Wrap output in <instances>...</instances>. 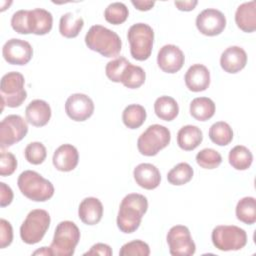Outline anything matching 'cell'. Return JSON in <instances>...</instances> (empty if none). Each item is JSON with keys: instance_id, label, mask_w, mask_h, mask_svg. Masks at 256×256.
Returning a JSON list of instances; mask_svg holds the SVG:
<instances>
[{"instance_id": "cell-2", "label": "cell", "mask_w": 256, "mask_h": 256, "mask_svg": "<svg viewBox=\"0 0 256 256\" xmlns=\"http://www.w3.org/2000/svg\"><path fill=\"white\" fill-rule=\"evenodd\" d=\"M85 44L90 50L108 58L117 57L122 48L119 35L102 25L90 27L85 35Z\"/></svg>"}, {"instance_id": "cell-20", "label": "cell", "mask_w": 256, "mask_h": 256, "mask_svg": "<svg viewBox=\"0 0 256 256\" xmlns=\"http://www.w3.org/2000/svg\"><path fill=\"white\" fill-rule=\"evenodd\" d=\"M186 87L192 92L205 91L210 85V72L202 64H194L185 73Z\"/></svg>"}, {"instance_id": "cell-36", "label": "cell", "mask_w": 256, "mask_h": 256, "mask_svg": "<svg viewBox=\"0 0 256 256\" xmlns=\"http://www.w3.org/2000/svg\"><path fill=\"white\" fill-rule=\"evenodd\" d=\"M129 61L125 57H117L112 61H109L105 67L106 76L115 83H119L121 81V77L126 67L129 65Z\"/></svg>"}, {"instance_id": "cell-41", "label": "cell", "mask_w": 256, "mask_h": 256, "mask_svg": "<svg viewBox=\"0 0 256 256\" xmlns=\"http://www.w3.org/2000/svg\"><path fill=\"white\" fill-rule=\"evenodd\" d=\"M13 240V229L10 224L5 219L0 220V248L3 249L9 246Z\"/></svg>"}, {"instance_id": "cell-24", "label": "cell", "mask_w": 256, "mask_h": 256, "mask_svg": "<svg viewBox=\"0 0 256 256\" xmlns=\"http://www.w3.org/2000/svg\"><path fill=\"white\" fill-rule=\"evenodd\" d=\"M203 140L201 129L195 125H185L177 133V144L184 151H192Z\"/></svg>"}, {"instance_id": "cell-21", "label": "cell", "mask_w": 256, "mask_h": 256, "mask_svg": "<svg viewBox=\"0 0 256 256\" xmlns=\"http://www.w3.org/2000/svg\"><path fill=\"white\" fill-rule=\"evenodd\" d=\"M51 114L52 112L50 105L41 99H35L31 101L25 109L27 122L35 127L45 126L49 122Z\"/></svg>"}, {"instance_id": "cell-9", "label": "cell", "mask_w": 256, "mask_h": 256, "mask_svg": "<svg viewBox=\"0 0 256 256\" xmlns=\"http://www.w3.org/2000/svg\"><path fill=\"white\" fill-rule=\"evenodd\" d=\"M212 243L220 251H236L247 243V234L244 229L235 225H218L211 234Z\"/></svg>"}, {"instance_id": "cell-23", "label": "cell", "mask_w": 256, "mask_h": 256, "mask_svg": "<svg viewBox=\"0 0 256 256\" xmlns=\"http://www.w3.org/2000/svg\"><path fill=\"white\" fill-rule=\"evenodd\" d=\"M235 22L243 32H254L256 29V2L249 1L239 5L235 12Z\"/></svg>"}, {"instance_id": "cell-33", "label": "cell", "mask_w": 256, "mask_h": 256, "mask_svg": "<svg viewBox=\"0 0 256 256\" xmlns=\"http://www.w3.org/2000/svg\"><path fill=\"white\" fill-rule=\"evenodd\" d=\"M194 174L193 168L186 162L178 163L167 174V180L170 184L180 186L188 183Z\"/></svg>"}, {"instance_id": "cell-46", "label": "cell", "mask_w": 256, "mask_h": 256, "mask_svg": "<svg viewBox=\"0 0 256 256\" xmlns=\"http://www.w3.org/2000/svg\"><path fill=\"white\" fill-rule=\"evenodd\" d=\"M33 255H46V256L48 255V256H52L49 247H42L41 249H38L35 252H33Z\"/></svg>"}, {"instance_id": "cell-18", "label": "cell", "mask_w": 256, "mask_h": 256, "mask_svg": "<svg viewBox=\"0 0 256 256\" xmlns=\"http://www.w3.org/2000/svg\"><path fill=\"white\" fill-rule=\"evenodd\" d=\"M54 167L62 172H69L76 168L79 162V153L72 144H62L59 146L52 158Z\"/></svg>"}, {"instance_id": "cell-38", "label": "cell", "mask_w": 256, "mask_h": 256, "mask_svg": "<svg viewBox=\"0 0 256 256\" xmlns=\"http://www.w3.org/2000/svg\"><path fill=\"white\" fill-rule=\"evenodd\" d=\"M120 256H148L150 248L147 243L142 240H133L125 243L119 251Z\"/></svg>"}, {"instance_id": "cell-13", "label": "cell", "mask_w": 256, "mask_h": 256, "mask_svg": "<svg viewBox=\"0 0 256 256\" xmlns=\"http://www.w3.org/2000/svg\"><path fill=\"white\" fill-rule=\"evenodd\" d=\"M196 27L203 35L216 36L225 29L226 17L221 11L208 8L197 15Z\"/></svg>"}, {"instance_id": "cell-35", "label": "cell", "mask_w": 256, "mask_h": 256, "mask_svg": "<svg viewBox=\"0 0 256 256\" xmlns=\"http://www.w3.org/2000/svg\"><path fill=\"white\" fill-rule=\"evenodd\" d=\"M196 162L204 169H215L221 164L222 156L212 148H205L197 153Z\"/></svg>"}, {"instance_id": "cell-16", "label": "cell", "mask_w": 256, "mask_h": 256, "mask_svg": "<svg viewBox=\"0 0 256 256\" xmlns=\"http://www.w3.org/2000/svg\"><path fill=\"white\" fill-rule=\"evenodd\" d=\"M52 26L53 16L49 11L42 8L27 11V29L29 34L45 35L51 31Z\"/></svg>"}, {"instance_id": "cell-27", "label": "cell", "mask_w": 256, "mask_h": 256, "mask_svg": "<svg viewBox=\"0 0 256 256\" xmlns=\"http://www.w3.org/2000/svg\"><path fill=\"white\" fill-rule=\"evenodd\" d=\"M84 26V20L72 12L63 14L59 21V32L65 38H75Z\"/></svg>"}, {"instance_id": "cell-28", "label": "cell", "mask_w": 256, "mask_h": 256, "mask_svg": "<svg viewBox=\"0 0 256 256\" xmlns=\"http://www.w3.org/2000/svg\"><path fill=\"white\" fill-rule=\"evenodd\" d=\"M146 110L140 104H130L123 110L122 121L129 129H137L146 120Z\"/></svg>"}, {"instance_id": "cell-11", "label": "cell", "mask_w": 256, "mask_h": 256, "mask_svg": "<svg viewBox=\"0 0 256 256\" xmlns=\"http://www.w3.org/2000/svg\"><path fill=\"white\" fill-rule=\"evenodd\" d=\"M169 252L173 256H191L196 251V245L190 230L184 225H175L167 233Z\"/></svg>"}, {"instance_id": "cell-31", "label": "cell", "mask_w": 256, "mask_h": 256, "mask_svg": "<svg viewBox=\"0 0 256 256\" xmlns=\"http://www.w3.org/2000/svg\"><path fill=\"white\" fill-rule=\"evenodd\" d=\"M208 134L210 140L218 146H226L233 139V130L224 121H218L212 124Z\"/></svg>"}, {"instance_id": "cell-32", "label": "cell", "mask_w": 256, "mask_h": 256, "mask_svg": "<svg viewBox=\"0 0 256 256\" xmlns=\"http://www.w3.org/2000/svg\"><path fill=\"white\" fill-rule=\"evenodd\" d=\"M146 79V73L140 66L129 63L121 77V83L130 89H137L141 87Z\"/></svg>"}, {"instance_id": "cell-1", "label": "cell", "mask_w": 256, "mask_h": 256, "mask_svg": "<svg viewBox=\"0 0 256 256\" xmlns=\"http://www.w3.org/2000/svg\"><path fill=\"white\" fill-rule=\"evenodd\" d=\"M148 209L147 198L138 193L127 194L121 201L117 215V226L123 233L135 232Z\"/></svg>"}, {"instance_id": "cell-26", "label": "cell", "mask_w": 256, "mask_h": 256, "mask_svg": "<svg viewBox=\"0 0 256 256\" xmlns=\"http://www.w3.org/2000/svg\"><path fill=\"white\" fill-rule=\"evenodd\" d=\"M154 111L156 116L161 120L172 121L179 113V106L174 98L160 96L154 102Z\"/></svg>"}, {"instance_id": "cell-4", "label": "cell", "mask_w": 256, "mask_h": 256, "mask_svg": "<svg viewBox=\"0 0 256 256\" xmlns=\"http://www.w3.org/2000/svg\"><path fill=\"white\" fill-rule=\"evenodd\" d=\"M80 240V230L77 225L69 220L61 221L55 229L52 243L50 245L51 254L54 256H72Z\"/></svg>"}, {"instance_id": "cell-6", "label": "cell", "mask_w": 256, "mask_h": 256, "mask_svg": "<svg viewBox=\"0 0 256 256\" xmlns=\"http://www.w3.org/2000/svg\"><path fill=\"white\" fill-rule=\"evenodd\" d=\"M49 213L43 209H34L28 213L20 227V237L26 244L40 242L50 226Z\"/></svg>"}, {"instance_id": "cell-14", "label": "cell", "mask_w": 256, "mask_h": 256, "mask_svg": "<svg viewBox=\"0 0 256 256\" xmlns=\"http://www.w3.org/2000/svg\"><path fill=\"white\" fill-rule=\"evenodd\" d=\"M65 112L70 119L82 122L92 116L94 103L86 94L75 93L67 98L65 102Z\"/></svg>"}, {"instance_id": "cell-29", "label": "cell", "mask_w": 256, "mask_h": 256, "mask_svg": "<svg viewBox=\"0 0 256 256\" xmlns=\"http://www.w3.org/2000/svg\"><path fill=\"white\" fill-rule=\"evenodd\" d=\"M228 160L229 164L234 169L247 170L253 162V155L247 147L243 145H237L230 150Z\"/></svg>"}, {"instance_id": "cell-5", "label": "cell", "mask_w": 256, "mask_h": 256, "mask_svg": "<svg viewBox=\"0 0 256 256\" xmlns=\"http://www.w3.org/2000/svg\"><path fill=\"white\" fill-rule=\"evenodd\" d=\"M130 44L131 56L138 60H147L152 52L154 43V31L146 23L133 24L127 33Z\"/></svg>"}, {"instance_id": "cell-25", "label": "cell", "mask_w": 256, "mask_h": 256, "mask_svg": "<svg viewBox=\"0 0 256 256\" xmlns=\"http://www.w3.org/2000/svg\"><path fill=\"white\" fill-rule=\"evenodd\" d=\"M190 114L198 121H207L215 114V103L208 97L194 98L190 103Z\"/></svg>"}, {"instance_id": "cell-17", "label": "cell", "mask_w": 256, "mask_h": 256, "mask_svg": "<svg viewBox=\"0 0 256 256\" xmlns=\"http://www.w3.org/2000/svg\"><path fill=\"white\" fill-rule=\"evenodd\" d=\"M247 64V54L239 46H230L226 48L220 57L221 68L230 74L241 71Z\"/></svg>"}, {"instance_id": "cell-3", "label": "cell", "mask_w": 256, "mask_h": 256, "mask_svg": "<svg viewBox=\"0 0 256 256\" xmlns=\"http://www.w3.org/2000/svg\"><path fill=\"white\" fill-rule=\"evenodd\" d=\"M21 193L35 202H44L54 195V186L38 172L33 170L23 171L17 180Z\"/></svg>"}, {"instance_id": "cell-12", "label": "cell", "mask_w": 256, "mask_h": 256, "mask_svg": "<svg viewBox=\"0 0 256 256\" xmlns=\"http://www.w3.org/2000/svg\"><path fill=\"white\" fill-rule=\"evenodd\" d=\"M2 55L9 64L26 65L32 59L33 48L30 43L25 40L12 38L3 45Z\"/></svg>"}, {"instance_id": "cell-8", "label": "cell", "mask_w": 256, "mask_h": 256, "mask_svg": "<svg viewBox=\"0 0 256 256\" xmlns=\"http://www.w3.org/2000/svg\"><path fill=\"white\" fill-rule=\"evenodd\" d=\"M24 76L17 71L8 72L1 78L0 90L2 109L4 105L10 108L19 107L25 101L27 92L24 89Z\"/></svg>"}, {"instance_id": "cell-19", "label": "cell", "mask_w": 256, "mask_h": 256, "mask_svg": "<svg viewBox=\"0 0 256 256\" xmlns=\"http://www.w3.org/2000/svg\"><path fill=\"white\" fill-rule=\"evenodd\" d=\"M133 176L135 182L146 190L157 188L161 181V174L158 168L151 163H141L134 168Z\"/></svg>"}, {"instance_id": "cell-15", "label": "cell", "mask_w": 256, "mask_h": 256, "mask_svg": "<svg viewBox=\"0 0 256 256\" xmlns=\"http://www.w3.org/2000/svg\"><path fill=\"white\" fill-rule=\"evenodd\" d=\"M185 56L182 50L173 44H167L160 48L157 55V64L159 68L169 74L178 72L184 65Z\"/></svg>"}, {"instance_id": "cell-7", "label": "cell", "mask_w": 256, "mask_h": 256, "mask_svg": "<svg viewBox=\"0 0 256 256\" xmlns=\"http://www.w3.org/2000/svg\"><path fill=\"white\" fill-rule=\"evenodd\" d=\"M171 140L169 129L160 124H153L139 136L137 148L144 156H155L158 152L167 147Z\"/></svg>"}, {"instance_id": "cell-10", "label": "cell", "mask_w": 256, "mask_h": 256, "mask_svg": "<svg viewBox=\"0 0 256 256\" xmlns=\"http://www.w3.org/2000/svg\"><path fill=\"white\" fill-rule=\"evenodd\" d=\"M28 132L27 122L16 114L6 116L0 123V146L2 149L21 141Z\"/></svg>"}, {"instance_id": "cell-44", "label": "cell", "mask_w": 256, "mask_h": 256, "mask_svg": "<svg viewBox=\"0 0 256 256\" xmlns=\"http://www.w3.org/2000/svg\"><path fill=\"white\" fill-rule=\"evenodd\" d=\"M175 6L180 11H192L196 5L198 4V1L196 0H189V1H175Z\"/></svg>"}, {"instance_id": "cell-42", "label": "cell", "mask_w": 256, "mask_h": 256, "mask_svg": "<svg viewBox=\"0 0 256 256\" xmlns=\"http://www.w3.org/2000/svg\"><path fill=\"white\" fill-rule=\"evenodd\" d=\"M113 254L112 249L109 245L104 243H96L94 244L89 251L85 252L83 255H101V256H111Z\"/></svg>"}, {"instance_id": "cell-45", "label": "cell", "mask_w": 256, "mask_h": 256, "mask_svg": "<svg viewBox=\"0 0 256 256\" xmlns=\"http://www.w3.org/2000/svg\"><path fill=\"white\" fill-rule=\"evenodd\" d=\"M131 3L136 9L140 11H148L152 9L153 6L155 5L154 1H143V0H136V1L132 0Z\"/></svg>"}, {"instance_id": "cell-40", "label": "cell", "mask_w": 256, "mask_h": 256, "mask_svg": "<svg viewBox=\"0 0 256 256\" xmlns=\"http://www.w3.org/2000/svg\"><path fill=\"white\" fill-rule=\"evenodd\" d=\"M27 11L18 10L11 17V26L19 34H29L27 29Z\"/></svg>"}, {"instance_id": "cell-34", "label": "cell", "mask_w": 256, "mask_h": 256, "mask_svg": "<svg viewBox=\"0 0 256 256\" xmlns=\"http://www.w3.org/2000/svg\"><path fill=\"white\" fill-rule=\"evenodd\" d=\"M129 15L127 6L122 2H113L107 6L104 11L105 20L113 25L124 23Z\"/></svg>"}, {"instance_id": "cell-22", "label": "cell", "mask_w": 256, "mask_h": 256, "mask_svg": "<svg viewBox=\"0 0 256 256\" xmlns=\"http://www.w3.org/2000/svg\"><path fill=\"white\" fill-rule=\"evenodd\" d=\"M79 219L86 225H96L103 216L102 202L95 197L83 199L78 208Z\"/></svg>"}, {"instance_id": "cell-30", "label": "cell", "mask_w": 256, "mask_h": 256, "mask_svg": "<svg viewBox=\"0 0 256 256\" xmlns=\"http://www.w3.org/2000/svg\"><path fill=\"white\" fill-rule=\"evenodd\" d=\"M236 217L239 221L252 225L256 222V200L254 197H244L236 205Z\"/></svg>"}, {"instance_id": "cell-37", "label": "cell", "mask_w": 256, "mask_h": 256, "mask_svg": "<svg viewBox=\"0 0 256 256\" xmlns=\"http://www.w3.org/2000/svg\"><path fill=\"white\" fill-rule=\"evenodd\" d=\"M24 156L30 164L39 165L46 159V147L41 142H31L26 146Z\"/></svg>"}, {"instance_id": "cell-39", "label": "cell", "mask_w": 256, "mask_h": 256, "mask_svg": "<svg viewBox=\"0 0 256 256\" xmlns=\"http://www.w3.org/2000/svg\"><path fill=\"white\" fill-rule=\"evenodd\" d=\"M17 168V160L11 152L4 151L1 149L0 156V175L9 176L15 172Z\"/></svg>"}, {"instance_id": "cell-43", "label": "cell", "mask_w": 256, "mask_h": 256, "mask_svg": "<svg viewBox=\"0 0 256 256\" xmlns=\"http://www.w3.org/2000/svg\"><path fill=\"white\" fill-rule=\"evenodd\" d=\"M13 191L4 182H0V205L1 207L8 206L13 200Z\"/></svg>"}]
</instances>
